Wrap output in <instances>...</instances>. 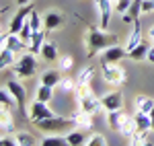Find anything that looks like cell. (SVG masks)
I'll use <instances>...</instances> for the list:
<instances>
[{"instance_id": "5b68a950", "label": "cell", "mask_w": 154, "mask_h": 146, "mask_svg": "<svg viewBox=\"0 0 154 146\" xmlns=\"http://www.w3.org/2000/svg\"><path fill=\"white\" fill-rule=\"evenodd\" d=\"M103 66V78L109 85H123L125 82V68H121L117 62H107Z\"/></svg>"}, {"instance_id": "60d3db41", "label": "cell", "mask_w": 154, "mask_h": 146, "mask_svg": "<svg viewBox=\"0 0 154 146\" xmlns=\"http://www.w3.org/2000/svg\"><path fill=\"white\" fill-rule=\"evenodd\" d=\"M31 0H17V4H21V6H25V4H29Z\"/></svg>"}, {"instance_id": "d590c367", "label": "cell", "mask_w": 154, "mask_h": 146, "mask_svg": "<svg viewBox=\"0 0 154 146\" xmlns=\"http://www.w3.org/2000/svg\"><path fill=\"white\" fill-rule=\"evenodd\" d=\"M29 23H31V27H33V31H41V27H43V19L39 17V12L33 11L31 14H29Z\"/></svg>"}, {"instance_id": "7c38bea8", "label": "cell", "mask_w": 154, "mask_h": 146, "mask_svg": "<svg viewBox=\"0 0 154 146\" xmlns=\"http://www.w3.org/2000/svg\"><path fill=\"white\" fill-rule=\"evenodd\" d=\"M99 14H101V29H107L111 21V11H113V0H97Z\"/></svg>"}, {"instance_id": "836d02e7", "label": "cell", "mask_w": 154, "mask_h": 146, "mask_svg": "<svg viewBox=\"0 0 154 146\" xmlns=\"http://www.w3.org/2000/svg\"><path fill=\"white\" fill-rule=\"evenodd\" d=\"M14 140H17V146H33V144H35V140L31 138L29 132H19Z\"/></svg>"}, {"instance_id": "8fae6325", "label": "cell", "mask_w": 154, "mask_h": 146, "mask_svg": "<svg viewBox=\"0 0 154 146\" xmlns=\"http://www.w3.org/2000/svg\"><path fill=\"white\" fill-rule=\"evenodd\" d=\"M64 25V14L58 11H49L45 12V17H43V29L45 31H56Z\"/></svg>"}, {"instance_id": "f546056e", "label": "cell", "mask_w": 154, "mask_h": 146, "mask_svg": "<svg viewBox=\"0 0 154 146\" xmlns=\"http://www.w3.org/2000/svg\"><path fill=\"white\" fill-rule=\"evenodd\" d=\"M68 144L66 136L60 138V136H48V138H41V146H64Z\"/></svg>"}, {"instance_id": "7a4b0ae2", "label": "cell", "mask_w": 154, "mask_h": 146, "mask_svg": "<svg viewBox=\"0 0 154 146\" xmlns=\"http://www.w3.org/2000/svg\"><path fill=\"white\" fill-rule=\"evenodd\" d=\"M37 130L48 132V134H68L70 130L76 128V122L72 117H62V115H54V117H45V120H35L31 122Z\"/></svg>"}, {"instance_id": "6da1fadb", "label": "cell", "mask_w": 154, "mask_h": 146, "mask_svg": "<svg viewBox=\"0 0 154 146\" xmlns=\"http://www.w3.org/2000/svg\"><path fill=\"white\" fill-rule=\"evenodd\" d=\"M117 43V35L113 33H107L105 29H95L91 27L86 33H84V45H86V56L93 58L99 51H103L109 45H115Z\"/></svg>"}, {"instance_id": "30bf717a", "label": "cell", "mask_w": 154, "mask_h": 146, "mask_svg": "<svg viewBox=\"0 0 154 146\" xmlns=\"http://www.w3.org/2000/svg\"><path fill=\"white\" fill-rule=\"evenodd\" d=\"M4 86L11 91L12 95H14V99H17V103H19L21 111L25 113V99H27V89H25V86L21 85L19 80H14V78H12V80H8V82H6Z\"/></svg>"}, {"instance_id": "cb8c5ba5", "label": "cell", "mask_w": 154, "mask_h": 146, "mask_svg": "<svg viewBox=\"0 0 154 146\" xmlns=\"http://www.w3.org/2000/svg\"><path fill=\"white\" fill-rule=\"evenodd\" d=\"M136 109L144 111V113H150L154 109V99L146 97V95H138L136 97Z\"/></svg>"}, {"instance_id": "d4e9b609", "label": "cell", "mask_w": 154, "mask_h": 146, "mask_svg": "<svg viewBox=\"0 0 154 146\" xmlns=\"http://www.w3.org/2000/svg\"><path fill=\"white\" fill-rule=\"evenodd\" d=\"M14 64V51L8 48H2L0 49V68L4 70V68H8Z\"/></svg>"}, {"instance_id": "9a60e30c", "label": "cell", "mask_w": 154, "mask_h": 146, "mask_svg": "<svg viewBox=\"0 0 154 146\" xmlns=\"http://www.w3.org/2000/svg\"><path fill=\"white\" fill-rule=\"evenodd\" d=\"M140 12H142V0H134L131 6H130V11L125 12V14H121V17H123V23L134 25L138 19H140Z\"/></svg>"}, {"instance_id": "4316f807", "label": "cell", "mask_w": 154, "mask_h": 146, "mask_svg": "<svg viewBox=\"0 0 154 146\" xmlns=\"http://www.w3.org/2000/svg\"><path fill=\"white\" fill-rule=\"evenodd\" d=\"M138 132V128H136V122H134V117H128L123 126H121V130H119V134L125 136V138H131V136Z\"/></svg>"}, {"instance_id": "2e32d148", "label": "cell", "mask_w": 154, "mask_h": 146, "mask_svg": "<svg viewBox=\"0 0 154 146\" xmlns=\"http://www.w3.org/2000/svg\"><path fill=\"white\" fill-rule=\"evenodd\" d=\"M134 122H136V128H138V130H142V132H150V130H152V120H150V113L136 111Z\"/></svg>"}, {"instance_id": "8d00e7d4", "label": "cell", "mask_w": 154, "mask_h": 146, "mask_svg": "<svg viewBox=\"0 0 154 146\" xmlns=\"http://www.w3.org/2000/svg\"><path fill=\"white\" fill-rule=\"evenodd\" d=\"M86 146H107V138L101 134H93L86 140Z\"/></svg>"}, {"instance_id": "e0dca14e", "label": "cell", "mask_w": 154, "mask_h": 146, "mask_svg": "<svg viewBox=\"0 0 154 146\" xmlns=\"http://www.w3.org/2000/svg\"><path fill=\"white\" fill-rule=\"evenodd\" d=\"M66 140H68V144L70 146H82V144H86V134L82 132V128L78 130V128H74V130H70L68 134H66Z\"/></svg>"}, {"instance_id": "5bb4252c", "label": "cell", "mask_w": 154, "mask_h": 146, "mask_svg": "<svg viewBox=\"0 0 154 146\" xmlns=\"http://www.w3.org/2000/svg\"><path fill=\"white\" fill-rule=\"evenodd\" d=\"M93 113H86V111L78 109V111H72V120L76 122V128H82V130H91L93 128V120H91Z\"/></svg>"}, {"instance_id": "ab89813d", "label": "cell", "mask_w": 154, "mask_h": 146, "mask_svg": "<svg viewBox=\"0 0 154 146\" xmlns=\"http://www.w3.org/2000/svg\"><path fill=\"white\" fill-rule=\"evenodd\" d=\"M148 37H150V41L154 43V25L150 27V29H148Z\"/></svg>"}, {"instance_id": "277c9868", "label": "cell", "mask_w": 154, "mask_h": 146, "mask_svg": "<svg viewBox=\"0 0 154 146\" xmlns=\"http://www.w3.org/2000/svg\"><path fill=\"white\" fill-rule=\"evenodd\" d=\"M37 70V60L33 56V51H25L21 56V60L14 64V74L19 78H31Z\"/></svg>"}, {"instance_id": "603a6c76", "label": "cell", "mask_w": 154, "mask_h": 146, "mask_svg": "<svg viewBox=\"0 0 154 146\" xmlns=\"http://www.w3.org/2000/svg\"><path fill=\"white\" fill-rule=\"evenodd\" d=\"M60 70V68H58ZM58 70H48V72L41 74V85H48V86H58L60 80H62V74Z\"/></svg>"}, {"instance_id": "52a82bcc", "label": "cell", "mask_w": 154, "mask_h": 146, "mask_svg": "<svg viewBox=\"0 0 154 146\" xmlns=\"http://www.w3.org/2000/svg\"><path fill=\"white\" fill-rule=\"evenodd\" d=\"M101 105H103V109H105V111L123 109V93H121V91L107 93L105 97H101Z\"/></svg>"}, {"instance_id": "4fadbf2b", "label": "cell", "mask_w": 154, "mask_h": 146, "mask_svg": "<svg viewBox=\"0 0 154 146\" xmlns=\"http://www.w3.org/2000/svg\"><path fill=\"white\" fill-rule=\"evenodd\" d=\"M125 120H128V115L123 113V109L107 111V123H109V128H111V130H115V132L121 130V126H123Z\"/></svg>"}, {"instance_id": "ac0fdd59", "label": "cell", "mask_w": 154, "mask_h": 146, "mask_svg": "<svg viewBox=\"0 0 154 146\" xmlns=\"http://www.w3.org/2000/svg\"><path fill=\"white\" fill-rule=\"evenodd\" d=\"M41 58L45 62H56L60 58L58 56V45L51 43V41H43V45H41Z\"/></svg>"}, {"instance_id": "7402d4cb", "label": "cell", "mask_w": 154, "mask_h": 146, "mask_svg": "<svg viewBox=\"0 0 154 146\" xmlns=\"http://www.w3.org/2000/svg\"><path fill=\"white\" fill-rule=\"evenodd\" d=\"M0 103H2V109H6V111H11L14 105H19V103H17V99H14V95H12L6 86L0 91Z\"/></svg>"}, {"instance_id": "44dd1931", "label": "cell", "mask_w": 154, "mask_h": 146, "mask_svg": "<svg viewBox=\"0 0 154 146\" xmlns=\"http://www.w3.org/2000/svg\"><path fill=\"white\" fill-rule=\"evenodd\" d=\"M43 41H45V29L35 31V33H33V39H31V43H29V51H33V54H41V45H43Z\"/></svg>"}, {"instance_id": "83f0119b", "label": "cell", "mask_w": 154, "mask_h": 146, "mask_svg": "<svg viewBox=\"0 0 154 146\" xmlns=\"http://www.w3.org/2000/svg\"><path fill=\"white\" fill-rule=\"evenodd\" d=\"M0 128H2V134H11V132H14V122H12L11 113L6 115V109H2V120H0Z\"/></svg>"}, {"instance_id": "74e56055", "label": "cell", "mask_w": 154, "mask_h": 146, "mask_svg": "<svg viewBox=\"0 0 154 146\" xmlns=\"http://www.w3.org/2000/svg\"><path fill=\"white\" fill-rule=\"evenodd\" d=\"M17 144V140H6V138H2V146H14Z\"/></svg>"}, {"instance_id": "d6986e66", "label": "cell", "mask_w": 154, "mask_h": 146, "mask_svg": "<svg viewBox=\"0 0 154 146\" xmlns=\"http://www.w3.org/2000/svg\"><path fill=\"white\" fill-rule=\"evenodd\" d=\"M148 49H150V48H148L144 41H140V43H138V45H136L134 49H130V51H128V58H130L131 62L146 60V58H148Z\"/></svg>"}, {"instance_id": "f1b7e54d", "label": "cell", "mask_w": 154, "mask_h": 146, "mask_svg": "<svg viewBox=\"0 0 154 146\" xmlns=\"http://www.w3.org/2000/svg\"><path fill=\"white\" fill-rule=\"evenodd\" d=\"M93 76H95V68H93V66H88V68H84L82 72H80V76L76 78V85H78V86L88 85V82L93 80Z\"/></svg>"}, {"instance_id": "b9f144b4", "label": "cell", "mask_w": 154, "mask_h": 146, "mask_svg": "<svg viewBox=\"0 0 154 146\" xmlns=\"http://www.w3.org/2000/svg\"><path fill=\"white\" fill-rule=\"evenodd\" d=\"M150 120H152V130H154V109L150 111Z\"/></svg>"}, {"instance_id": "4dcf8cb0", "label": "cell", "mask_w": 154, "mask_h": 146, "mask_svg": "<svg viewBox=\"0 0 154 146\" xmlns=\"http://www.w3.org/2000/svg\"><path fill=\"white\" fill-rule=\"evenodd\" d=\"M78 89V85L72 80V78H62L58 85V91H62V93H74Z\"/></svg>"}, {"instance_id": "9c48e42d", "label": "cell", "mask_w": 154, "mask_h": 146, "mask_svg": "<svg viewBox=\"0 0 154 146\" xmlns=\"http://www.w3.org/2000/svg\"><path fill=\"white\" fill-rule=\"evenodd\" d=\"M128 56V49L125 48H119L117 43L115 45H109V48L103 49L101 54V64H107V62H119Z\"/></svg>"}, {"instance_id": "1f68e13d", "label": "cell", "mask_w": 154, "mask_h": 146, "mask_svg": "<svg viewBox=\"0 0 154 146\" xmlns=\"http://www.w3.org/2000/svg\"><path fill=\"white\" fill-rule=\"evenodd\" d=\"M130 144H131V146L148 144V132H142V130H138V132H136V134L130 138Z\"/></svg>"}, {"instance_id": "e575fe53", "label": "cell", "mask_w": 154, "mask_h": 146, "mask_svg": "<svg viewBox=\"0 0 154 146\" xmlns=\"http://www.w3.org/2000/svg\"><path fill=\"white\" fill-rule=\"evenodd\" d=\"M131 2L134 0H113V11L119 12V14H125V12L130 11Z\"/></svg>"}, {"instance_id": "ffe728a7", "label": "cell", "mask_w": 154, "mask_h": 146, "mask_svg": "<svg viewBox=\"0 0 154 146\" xmlns=\"http://www.w3.org/2000/svg\"><path fill=\"white\" fill-rule=\"evenodd\" d=\"M140 37H142V29H140V19H138V21L134 23V29H131V33H130V39H128L125 49H128V51H130V49H134L138 43H140V41H142Z\"/></svg>"}, {"instance_id": "f35d334b", "label": "cell", "mask_w": 154, "mask_h": 146, "mask_svg": "<svg viewBox=\"0 0 154 146\" xmlns=\"http://www.w3.org/2000/svg\"><path fill=\"white\" fill-rule=\"evenodd\" d=\"M146 60H148V62H152V64H154V48H150V49H148V58H146Z\"/></svg>"}, {"instance_id": "8992f818", "label": "cell", "mask_w": 154, "mask_h": 146, "mask_svg": "<svg viewBox=\"0 0 154 146\" xmlns=\"http://www.w3.org/2000/svg\"><path fill=\"white\" fill-rule=\"evenodd\" d=\"M0 41H2V48H8V49H12L14 54H25V51L29 49V45L25 43L23 39H21V37L17 35V33H11V31H8V33H4Z\"/></svg>"}, {"instance_id": "484cf974", "label": "cell", "mask_w": 154, "mask_h": 146, "mask_svg": "<svg viewBox=\"0 0 154 146\" xmlns=\"http://www.w3.org/2000/svg\"><path fill=\"white\" fill-rule=\"evenodd\" d=\"M51 97H54V86L39 85V89H37V93H35V99H37V101H45V103H48Z\"/></svg>"}, {"instance_id": "3957f363", "label": "cell", "mask_w": 154, "mask_h": 146, "mask_svg": "<svg viewBox=\"0 0 154 146\" xmlns=\"http://www.w3.org/2000/svg\"><path fill=\"white\" fill-rule=\"evenodd\" d=\"M76 99H78V105L80 109L86 111V113H97L101 109V99H97V95L91 91V86L84 85V86H78L76 89Z\"/></svg>"}, {"instance_id": "d6a6232c", "label": "cell", "mask_w": 154, "mask_h": 146, "mask_svg": "<svg viewBox=\"0 0 154 146\" xmlns=\"http://www.w3.org/2000/svg\"><path fill=\"white\" fill-rule=\"evenodd\" d=\"M72 66H74V58L72 56H68V54H64V56H60L58 58V68L60 70H72Z\"/></svg>"}, {"instance_id": "ba28073f", "label": "cell", "mask_w": 154, "mask_h": 146, "mask_svg": "<svg viewBox=\"0 0 154 146\" xmlns=\"http://www.w3.org/2000/svg\"><path fill=\"white\" fill-rule=\"evenodd\" d=\"M56 113L48 107V103L45 101H33L31 103V109H29V117H31V122H35V120H45V117H54Z\"/></svg>"}]
</instances>
